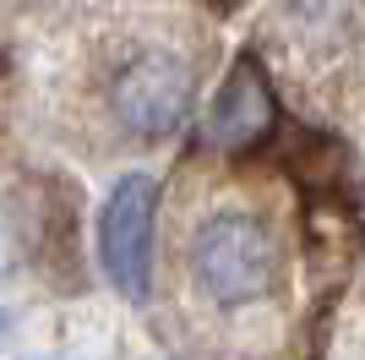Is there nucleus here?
Instances as JSON below:
<instances>
[{
    "instance_id": "20e7f679",
    "label": "nucleus",
    "mask_w": 365,
    "mask_h": 360,
    "mask_svg": "<svg viewBox=\"0 0 365 360\" xmlns=\"http://www.w3.org/2000/svg\"><path fill=\"white\" fill-rule=\"evenodd\" d=\"M273 126V99H267V82L251 60H240L235 71H229L224 93H218L213 115H207V136L224 142V148H251L257 136H267Z\"/></svg>"
},
{
    "instance_id": "39448f33",
    "label": "nucleus",
    "mask_w": 365,
    "mask_h": 360,
    "mask_svg": "<svg viewBox=\"0 0 365 360\" xmlns=\"http://www.w3.org/2000/svg\"><path fill=\"white\" fill-rule=\"evenodd\" d=\"M213 6H235V0H213Z\"/></svg>"
},
{
    "instance_id": "f03ea898",
    "label": "nucleus",
    "mask_w": 365,
    "mask_h": 360,
    "mask_svg": "<svg viewBox=\"0 0 365 360\" xmlns=\"http://www.w3.org/2000/svg\"><path fill=\"white\" fill-rule=\"evenodd\" d=\"M191 88H197L191 60L164 44H148L109 76V115L120 131L158 142V136L180 131L185 109H191Z\"/></svg>"
},
{
    "instance_id": "7ed1b4c3",
    "label": "nucleus",
    "mask_w": 365,
    "mask_h": 360,
    "mask_svg": "<svg viewBox=\"0 0 365 360\" xmlns=\"http://www.w3.org/2000/svg\"><path fill=\"white\" fill-rule=\"evenodd\" d=\"M153 219H158V180L125 175L98 208V268L131 306L153 289Z\"/></svg>"
},
{
    "instance_id": "f257e3e1",
    "label": "nucleus",
    "mask_w": 365,
    "mask_h": 360,
    "mask_svg": "<svg viewBox=\"0 0 365 360\" xmlns=\"http://www.w3.org/2000/svg\"><path fill=\"white\" fill-rule=\"evenodd\" d=\"M185 268H191L197 295L213 311H251V306H267L278 295L284 256H278L273 224L257 208L224 202V208H207L191 224Z\"/></svg>"
}]
</instances>
